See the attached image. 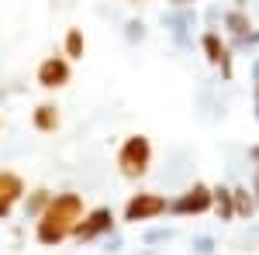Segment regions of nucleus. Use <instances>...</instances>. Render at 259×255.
Masks as SVG:
<instances>
[{"label":"nucleus","mask_w":259,"mask_h":255,"mask_svg":"<svg viewBox=\"0 0 259 255\" xmlns=\"http://www.w3.org/2000/svg\"><path fill=\"white\" fill-rule=\"evenodd\" d=\"M83 214H87V207H83L80 193H52L49 207H45L38 214V221H35V238H38V245L56 248L66 238H73V228H76V221H80Z\"/></svg>","instance_id":"obj_1"},{"label":"nucleus","mask_w":259,"mask_h":255,"mask_svg":"<svg viewBox=\"0 0 259 255\" xmlns=\"http://www.w3.org/2000/svg\"><path fill=\"white\" fill-rule=\"evenodd\" d=\"M152 166V141L145 135H128L118 148V173L124 179H142Z\"/></svg>","instance_id":"obj_2"},{"label":"nucleus","mask_w":259,"mask_h":255,"mask_svg":"<svg viewBox=\"0 0 259 255\" xmlns=\"http://www.w3.org/2000/svg\"><path fill=\"white\" fill-rule=\"evenodd\" d=\"M200 24L197 7H169L162 11V28L169 31V41L177 52H194V28Z\"/></svg>","instance_id":"obj_3"},{"label":"nucleus","mask_w":259,"mask_h":255,"mask_svg":"<svg viewBox=\"0 0 259 255\" xmlns=\"http://www.w3.org/2000/svg\"><path fill=\"white\" fill-rule=\"evenodd\" d=\"M214 207V196H211V186L194 179L183 193H177L169 200V214L173 217H197V214H207Z\"/></svg>","instance_id":"obj_4"},{"label":"nucleus","mask_w":259,"mask_h":255,"mask_svg":"<svg viewBox=\"0 0 259 255\" xmlns=\"http://www.w3.org/2000/svg\"><path fill=\"white\" fill-rule=\"evenodd\" d=\"M197 45H200V52H204V59L211 62L214 69H221V79L232 83V79H235V66H232L235 52L228 48V41L221 38L214 28H204V35L197 38Z\"/></svg>","instance_id":"obj_5"},{"label":"nucleus","mask_w":259,"mask_h":255,"mask_svg":"<svg viewBox=\"0 0 259 255\" xmlns=\"http://www.w3.org/2000/svg\"><path fill=\"white\" fill-rule=\"evenodd\" d=\"M169 214V196L162 193H132L124 203V221L128 224H139V221H156V217Z\"/></svg>","instance_id":"obj_6"},{"label":"nucleus","mask_w":259,"mask_h":255,"mask_svg":"<svg viewBox=\"0 0 259 255\" xmlns=\"http://www.w3.org/2000/svg\"><path fill=\"white\" fill-rule=\"evenodd\" d=\"M114 231V211L111 207H90L87 214L76 221V228H73V238L87 245V241H97V238H107Z\"/></svg>","instance_id":"obj_7"},{"label":"nucleus","mask_w":259,"mask_h":255,"mask_svg":"<svg viewBox=\"0 0 259 255\" xmlns=\"http://www.w3.org/2000/svg\"><path fill=\"white\" fill-rule=\"evenodd\" d=\"M35 79H38L41 90H62L73 79V62L66 56H45L38 62V69H35Z\"/></svg>","instance_id":"obj_8"},{"label":"nucleus","mask_w":259,"mask_h":255,"mask_svg":"<svg viewBox=\"0 0 259 255\" xmlns=\"http://www.w3.org/2000/svg\"><path fill=\"white\" fill-rule=\"evenodd\" d=\"M221 24H225V31H228V38H242V35H249L256 24L249 18V11H242V7H232V11H225L221 14Z\"/></svg>","instance_id":"obj_9"},{"label":"nucleus","mask_w":259,"mask_h":255,"mask_svg":"<svg viewBox=\"0 0 259 255\" xmlns=\"http://www.w3.org/2000/svg\"><path fill=\"white\" fill-rule=\"evenodd\" d=\"M31 124H35V131H41V135H52L62 124L59 107H56V104H38V107L31 111Z\"/></svg>","instance_id":"obj_10"},{"label":"nucleus","mask_w":259,"mask_h":255,"mask_svg":"<svg viewBox=\"0 0 259 255\" xmlns=\"http://www.w3.org/2000/svg\"><path fill=\"white\" fill-rule=\"evenodd\" d=\"M24 179L18 176V173H11V169H0V200H7L11 207L14 203H21L24 200Z\"/></svg>","instance_id":"obj_11"},{"label":"nucleus","mask_w":259,"mask_h":255,"mask_svg":"<svg viewBox=\"0 0 259 255\" xmlns=\"http://www.w3.org/2000/svg\"><path fill=\"white\" fill-rule=\"evenodd\" d=\"M211 196H214V214H218V221H235V200H232V186H225V183H218V186H211Z\"/></svg>","instance_id":"obj_12"},{"label":"nucleus","mask_w":259,"mask_h":255,"mask_svg":"<svg viewBox=\"0 0 259 255\" xmlns=\"http://www.w3.org/2000/svg\"><path fill=\"white\" fill-rule=\"evenodd\" d=\"M232 200H235V217H242V221H252L259 214L256 196H252L249 186H232Z\"/></svg>","instance_id":"obj_13"},{"label":"nucleus","mask_w":259,"mask_h":255,"mask_svg":"<svg viewBox=\"0 0 259 255\" xmlns=\"http://www.w3.org/2000/svg\"><path fill=\"white\" fill-rule=\"evenodd\" d=\"M83 52H87V35H83V28H69L66 38H62V56L73 62V59H83Z\"/></svg>","instance_id":"obj_14"},{"label":"nucleus","mask_w":259,"mask_h":255,"mask_svg":"<svg viewBox=\"0 0 259 255\" xmlns=\"http://www.w3.org/2000/svg\"><path fill=\"white\" fill-rule=\"evenodd\" d=\"M49 200H52V193L45 190V186H38V190H31V193L21 200V207H24V217H31V221H38V214L49 207Z\"/></svg>","instance_id":"obj_15"},{"label":"nucleus","mask_w":259,"mask_h":255,"mask_svg":"<svg viewBox=\"0 0 259 255\" xmlns=\"http://www.w3.org/2000/svg\"><path fill=\"white\" fill-rule=\"evenodd\" d=\"M173 238H177V228H145V231H142V241H145L149 248L166 245V241H173Z\"/></svg>","instance_id":"obj_16"},{"label":"nucleus","mask_w":259,"mask_h":255,"mask_svg":"<svg viewBox=\"0 0 259 255\" xmlns=\"http://www.w3.org/2000/svg\"><path fill=\"white\" fill-rule=\"evenodd\" d=\"M121 35H124V41H128V45H139V41H145V35H149V31H145V21H142V18L124 21V31H121Z\"/></svg>","instance_id":"obj_17"},{"label":"nucleus","mask_w":259,"mask_h":255,"mask_svg":"<svg viewBox=\"0 0 259 255\" xmlns=\"http://www.w3.org/2000/svg\"><path fill=\"white\" fill-rule=\"evenodd\" d=\"M228 48H232V52H252V48H259V28H252V31L242 35V38H228Z\"/></svg>","instance_id":"obj_18"},{"label":"nucleus","mask_w":259,"mask_h":255,"mask_svg":"<svg viewBox=\"0 0 259 255\" xmlns=\"http://www.w3.org/2000/svg\"><path fill=\"white\" fill-rule=\"evenodd\" d=\"M214 248H218L214 235H194V241H190V252L194 255H214Z\"/></svg>","instance_id":"obj_19"},{"label":"nucleus","mask_w":259,"mask_h":255,"mask_svg":"<svg viewBox=\"0 0 259 255\" xmlns=\"http://www.w3.org/2000/svg\"><path fill=\"white\" fill-rule=\"evenodd\" d=\"M121 248H124V238H121L118 231H111L107 241H104V255H121Z\"/></svg>","instance_id":"obj_20"},{"label":"nucleus","mask_w":259,"mask_h":255,"mask_svg":"<svg viewBox=\"0 0 259 255\" xmlns=\"http://www.w3.org/2000/svg\"><path fill=\"white\" fill-rule=\"evenodd\" d=\"M221 14H225V11H221L218 4H211V7L204 11V24H207V28H214V24H218V18H221Z\"/></svg>","instance_id":"obj_21"},{"label":"nucleus","mask_w":259,"mask_h":255,"mask_svg":"<svg viewBox=\"0 0 259 255\" xmlns=\"http://www.w3.org/2000/svg\"><path fill=\"white\" fill-rule=\"evenodd\" d=\"M249 162H252V173H259V141L249 145Z\"/></svg>","instance_id":"obj_22"},{"label":"nucleus","mask_w":259,"mask_h":255,"mask_svg":"<svg viewBox=\"0 0 259 255\" xmlns=\"http://www.w3.org/2000/svg\"><path fill=\"white\" fill-rule=\"evenodd\" d=\"M249 190L256 196V207H259V173H252V183H249Z\"/></svg>","instance_id":"obj_23"},{"label":"nucleus","mask_w":259,"mask_h":255,"mask_svg":"<svg viewBox=\"0 0 259 255\" xmlns=\"http://www.w3.org/2000/svg\"><path fill=\"white\" fill-rule=\"evenodd\" d=\"M11 211H14V207H11L7 200H0V221H7V217H11Z\"/></svg>","instance_id":"obj_24"},{"label":"nucleus","mask_w":259,"mask_h":255,"mask_svg":"<svg viewBox=\"0 0 259 255\" xmlns=\"http://www.w3.org/2000/svg\"><path fill=\"white\" fill-rule=\"evenodd\" d=\"M169 7H197V0H169Z\"/></svg>","instance_id":"obj_25"},{"label":"nucleus","mask_w":259,"mask_h":255,"mask_svg":"<svg viewBox=\"0 0 259 255\" xmlns=\"http://www.w3.org/2000/svg\"><path fill=\"white\" fill-rule=\"evenodd\" d=\"M256 79H259V56L252 59V83H256Z\"/></svg>","instance_id":"obj_26"},{"label":"nucleus","mask_w":259,"mask_h":255,"mask_svg":"<svg viewBox=\"0 0 259 255\" xmlns=\"http://www.w3.org/2000/svg\"><path fill=\"white\" fill-rule=\"evenodd\" d=\"M252 97H256V104H259V79L252 83Z\"/></svg>","instance_id":"obj_27"},{"label":"nucleus","mask_w":259,"mask_h":255,"mask_svg":"<svg viewBox=\"0 0 259 255\" xmlns=\"http://www.w3.org/2000/svg\"><path fill=\"white\" fill-rule=\"evenodd\" d=\"M235 7H242V11H245V0H235Z\"/></svg>","instance_id":"obj_28"},{"label":"nucleus","mask_w":259,"mask_h":255,"mask_svg":"<svg viewBox=\"0 0 259 255\" xmlns=\"http://www.w3.org/2000/svg\"><path fill=\"white\" fill-rule=\"evenodd\" d=\"M252 111H256V121H259V104H252Z\"/></svg>","instance_id":"obj_29"},{"label":"nucleus","mask_w":259,"mask_h":255,"mask_svg":"<svg viewBox=\"0 0 259 255\" xmlns=\"http://www.w3.org/2000/svg\"><path fill=\"white\" fill-rule=\"evenodd\" d=\"M135 4H139V0H135Z\"/></svg>","instance_id":"obj_30"}]
</instances>
